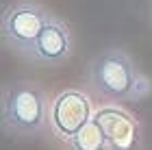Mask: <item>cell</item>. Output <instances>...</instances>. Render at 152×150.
I'll return each instance as SVG.
<instances>
[{"instance_id": "52a82bcc", "label": "cell", "mask_w": 152, "mask_h": 150, "mask_svg": "<svg viewBox=\"0 0 152 150\" xmlns=\"http://www.w3.org/2000/svg\"><path fill=\"white\" fill-rule=\"evenodd\" d=\"M67 139H70V150H107L104 133L94 118Z\"/></svg>"}, {"instance_id": "5b68a950", "label": "cell", "mask_w": 152, "mask_h": 150, "mask_svg": "<svg viewBox=\"0 0 152 150\" xmlns=\"http://www.w3.org/2000/svg\"><path fill=\"white\" fill-rule=\"evenodd\" d=\"M104 133L107 150H141V126L117 107H104L94 115Z\"/></svg>"}, {"instance_id": "7a4b0ae2", "label": "cell", "mask_w": 152, "mask_h": 150, "mask_svg": "<svg viewBox=\"0 0 152 150\" xmlns=\"http://www.w3.org/2000/svg\"><path fill=\"white\" fill-rule=\"evenodd\" d=\"M52 13L41 2L35 0H15L4 9L2 22H0V35L2 42L13 52L26 59V54L35 46L37 37L41 35L44 26Z\"/></svg>"}, {"instance_id": "277c9868", "label": "cell", "mask_w": 152, "mask_h": 150, "mask_svg": "<svg viewBox=\"0 0 152 150\" xmlns=\"http://www.w3.org/2000/svg\"><path fill=\"white\" fill-rule=\"evenodd\" d=\"M72 46L74 42H72L70 26L52 13L48 18L41 35L37 37L35 46L26 54V61L41 67H59L72 57Z\"/></svg>"}, {"instance_id": "8992f818", "label": "cell", "mask_w": 152, "mask_h": 150, "mask_svg": "<svg viewBox=\"0 0 152 150\" xmlns=\"http://www.w3.org/2000/svg\"><path fill=\"white\" fill-rule=\"evenodd\" d=\"M91 105L89 98L78 89H65L61 91L52 102V111H50V120H52V128L59 135L72 137L76 131H80L83 126L91 120Z\"/></svg>"}, {"instance_id": "3957f363", "label": "cell", "mask_w": 152, "mask_h": 150, "mask_svg": "<svg viewBox=\"0 0 152 150\" xmlns=\"http://www.w3.org/2000/svg\"><path fill=\"white\" fill-rule=\"evenodd\" d=\"M137 70L133 59L122 48H107L89 63V80L100 96L111 100H128Z\"/></svg>"}, {"instance_id": "6da1fadb", "label": "cell", "mask_w": 152, "mask_h": 150, "mask_svg": "<svg viewBox=\"0 0 152 150\" xmlns=\"http://www.w3.org/2000/svg\"><path fill=\"white\" fill-rule=\"evenodd\" d=\"M2 133L9 137L28 139L44 131L50 107L44 87L35 80H9L2 87L0 100Z\"/></svg>"}]
</instances>
